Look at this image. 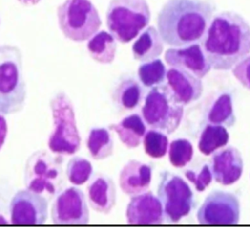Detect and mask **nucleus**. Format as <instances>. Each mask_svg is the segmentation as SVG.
I'll use <instances>...</instances> for the list:
<instances>
[{"instance_id":"nucleus-32","label":"nucleus","mask_w":250,"mask_h":227,"mask_svg":"<svg viewBox=\"0 0 250 227\" xmlns=\"http://www.w3.org/2000/svg\"><path fill=\"white\" fill-rule=\"evenodd\" d=\"M8 134V124L3 114L0 113V150L3 147Z\"/></svg>"},{"instance_id":"nucleus-19","label":"nucleus","mask_w":250,"mask_h":227,"mask_svg":"<svg viewBox=\"0 0 250 227\" xmlns=\"http://www.w3.org/2000/svg\"><path fill=\"white\" fill-rule=\"evenodd\" d=\"M163 40L154 26H147L138 36L132 46L135 60L148 62L158 58L163 52Z\"/></svg>"},{"instance_id":"nucleus-26","label":"nucleus","mask_w":250,"mask_h":227,"mask_svg":"<svg viewBox=\"0 0 250 227\" xmlns=\"http://www.w3.org/2000/svg\"><path fill=\"white\" fill-rule=\"evenodd\" d=\"M166 68L159 59L144 62L138 68V76L146 87H153L163 82L166 77Z\"/></svg>"},{"instance_id":"nucleus-15","label":"nucleus","mask_w":250,"mask_h":227,"mask_svg":"<svg viewBox=\"0 0 250 227\" xmlns=\"http://www.w3.org/2000/svg\"><path fill=\"white\" fill-rule=\"evenodd\" d=\"M210 170L216 182L225 186L235 183L243 172L241 154L231 146L218 151L212 157Z\"/></svg>"},{"instance_id":"nucleus-31","label":"nucleus","mask_w":250,"mask_h":227,"mask_svg":"<svg viewBox=\"0 0 250 227\" xmlns=\"http://www.w3.org/2000/svg\"><path fill=\"white\" fill-rule=\"evenodd\" d=\"M232 74L247 89H250V56H246L232 68Z\"/></svg>"},{"instance_id":"nucleus-23","label":"nucleus","mask_w":250,"mask_h":227,"mask_svg":"<svg viewBox=\"0 0 250 227\" xmlns=\"http://www.w3.org/2000/svg\"><path fill=\"white\" fill-rule=\"evenodd\" d=\"M86 146L94 159L103 160L112 155L114 141L107 128L94 127L88 133Z\"/></svg>"},{"instance_id":"nucleus-14","label":"nucleus","mask_w":250,"mask_h":227,"mask_svg":"<svg viewBox=\"0 0 250 227\" xmlns=\"http://www.w3.org/2000/svg\"><path fill=\"white\" fill-rule=\"evenodd\" d=\"M126 219L132 224L162 223L165 219L162 204L151 192L132 196L126 208Z\"/></svg>"},{"instance_id":"nucleus-30","label":"nucleus","mask_w":250,"mask_h":227,"mask_svg":"<svg viewBox=\"0 0 250 227\" xmlns=\"http://www.w3.org/2000/svg\"><path fill=\"white\" fill-rule=\"evenodd\" d=\"M185 175L187 179L194 185L195 190L198 192L204 191L212 181V173L207 164H204L198 171L191 169L187 170Z\"/></svg>"},{"instance_id":"nucleus-7","label":"nucleus","mask_w":250,"mask_h":227,"mask_svg":"<svg viewBox=\"0 0 250 227\" xmlns=\"http://www.w3.org/2000/svg\"><path fill=\"white\" fill-rule=\"evenodd\" d=\"M142 115L152 129L171 134L182 121L184 105L177 100L168 84H158L146 96Z\"/></svg>"},{"instance_id":"nucleus-5","label":"nucleus","mask_w":250,"mask_h":227,"mask_svg":"<svg viewBox=\"0 0 250 227\" xmlns=\"http://www.w3.org/2000/svg\"><path fill=\"white\" fill-rule=\"evenodd\" d=\"M54 129L48 138V148L58 155H73L78 152L81 138L75 113L69 97L59 92L50 101Z\"/></svg>"},{"instance_id":"nucleus-6","label":"nucleus","mask_w":250,"mask_h":227,"mask_svg":"<svg viewBox=\"0 0 250 227\" xmlns=\"http://www.w3.org/2000/svg\"><path fill=\"white\" fill-rule=\"evenodd\" d=\"M62 161V155H52L44 150L34 152L24 166L26 189L48 198L55 197L63 184Z\"/></svg>"},{"instance_id":"nucleus-16","label":"nucleus","mask_w":250,"mask_h":227,"mask_svg":"<svg viewBox=\"0 0 250 227\" xmlns=\"http://www.w3.org/2000/svg\"><path fill=\"white\" fill-rule=\"evenodd\" d=\"M166 78L168 86L182 105H188L201 97L202 81L192 72L179 68H171L166 72Z\"/></svg>"},{"instance_id":"nucleus-12","label":"nucleus","mask_w":250,"mask_h":227,"mask_svg":"<svg viewBox=\"0 0 250 227\" xmlns=\"http://www.w3.org/2000/svg\"><path fill=\"white\" fill-rule=\"evenodd\" d=\"M48 218V199L31 190L18 191L10 203L13 224H43Z\"/></svg>"},{"instance_id":"nucleus-3","label":"nucleus","mask_w":250,"mask_h":227,"mask_svg":"<svg viewBox=\"0 0 250 227\" xmlns=\"http://www.w3.org/2000/svg\"><path fill=\"white\" fill-rule=\"evenodd\" d=\"M26 84L23 77L22 55L16 46L0 47V113L12 114L25 105Z\"/></svg>"},{"instance_id":"nucleus-27","label":"nucleus","mask_w":250,"mask_h":227,"mask_svg":"<svg viewBox=\"0 0 250 227\" xmlns=\"http://www.w3.org/2000/svg\"><path fill=\"white\" fill-rule=\"evenodd\" d=\"M93 173L92 163L82 157L71 158L66 165V176L68 181L76 186L86 183Z\"/></svg>"},{"instance_id":"nucleus-4","label":"nucleus","mask_w":250,"mask_h":227,"mask_svg":"<svg viewBox=\"0 0 250 227\" xmlns=\"http://www.w3.org/2000/svg\"><path fill=\"white\" fill-rule=\"evenodd\" d=\"M150 21L146 0H110L106 10V25L114 38L128 43L145 29Z\"/></svg>"},{"instance_id":"nucleus-2","label":"nucleus","mask_w":250,"mask_h":227,"mask_svg":"<svg viewBox=\"0 0 250 227\" xmlns=\"http://www.w3.org/2000/svg\"><path fill=\"white\" fill-rule=\"evenodd\" d=\"M215 7L206 0H167L156 23L163 42L172 47L197 43L204 37Z\"/></svg>"},{"instance_id":"nucleus-11","label":"nucleus","mask_w":250,"mask_h":227,"mask_svg":"<svg viewBox=\"0 0 250 227\" xmlns=\"http://www.w3.org/2000/svg\"><path fill=\"white\" fill-rule=\"evenodd\" d=\"M51 216L54 223H88L89 208L82 190L77 187H67L60 192L53 203Z\"/></svg>"},{"instance_id":"nucleus-1","label":"nucleus","mask_w":250,"mask_h":227,"mask_svg":"<svg viewBox=\"0 0 250 227\" xmlns=\"http://www.w3.org/2000/svg\"><path fill=\"white\" fill-rule=\"evenodd\" d=\"M201 48L216 70H228L250 52V25L238 13L224 11L211 20Z\"/></svg>"},{"instance_id":"nucleus-29","label":"nucleus","mask_w":250,"mask_h":227,"mask_svg":"<svg viewBox=\"0 0 250 227\" xmlns=\"http://www.w3.org/2000/svg\"><path fill=\"white\" fill-rule=\"evenodd\" d=\"M193 148L187 139H176L169 146V160L174 167H184L192 159Z\"/></svg>"},{"instance_id":"nucleus-8","label":"nucleus","mask_w":250,"mask_h":227,"mask_svg":"<svg viewBox=\"0 0 250 227\" xmlns=\"http://www.w3.org/2000/svg\"><path fill=\"white\" fill-rule=\"evenodd\" d=\"M57 18L62 34L75 42L89 40L102 25L99 12L90 0H65L58 7Z\"/></svg>"},{"instance_id":"nucleus-20","label":"nucleus","mask_w":250,"mask_h":227,"mask_svg":"<svg viewBox=\"0 0 250 227\" xmlns=\"http://www.w3.org/2000/svg\"><path fill=\"white\" fill-rule=\"evenodd\" d=\"M108 129L115 131L119 140L131 149L140 146L146 130L143 118L138 114H130L119 122L110 124Z\"/></svg>"},{"instance_id":"nucleus-21","label":"nucleus","mask_w":250,"mask_h":227,"mask_svg":"<svg viewBox=\"0 0 250 227\" xmlns=\"http://www.w3.org/2000/svg\"><path fill=\"white\" fill-rule=\"evenodd\" d=\"M117 49L114 36L104 30L95 33L87 42V50L93 60L100 64H111Z\"/></svg>"},{"instance_id":"nucleus-18","label":"nucleus","mask_w":250,"mask_h":227,"mask_svg":"<svg viewBox=\"0 0 250 227\" xmlns=\"http://www.w3.org/2000/svg\"><path fill=\"white\" fill-rule=\"evenodd\" d=\"M151 176L152 168L150 164L132 159L123 166L119 173V186L126 195H139L149 188Z\"/></svg>"},{"instance_id":"nucleus-33","label":"nucleus","mask_w":250,"mask_h":227,"mask_svg":"<svg viewBox=\"0 0 250 227\" xmlns=\"http://www.w3.org/2000/svg\"><path fill=\"white\" fill-rule=\"evenodd\" d=\"M19 2H21L23 5L26 6H32V5H36L40 0H18Z\"/></svg>"},{"instance_id":"nucleus-25","label":"nucleus","mask_w":250,"mask_h":227,"mask_svg":"<svg viewBox=\"0 0 250 227\" xmlns=\"http://www.w3.org/2000/svg\"><path fill=\"white\" fill-rule=\"evenodd\" d=\"M207 120L209 123L220 124L227 127L234 123V114L231 96L229 93L221 94L212 104L208 111Z\"/></svg>"},{"instance_id":"nucleus-24","label":"nucleus","mask_w":250,"mask_h":227,"mask_svg":"<svg viewBox=\"0 0 250 227\" xmlns=\"http://www.w3.org/2000/svg\"><path fill=\"white\" fill-rule=\"evenodd\" d=\"M229 138V136L226 126L209 123L200 134L198 149L203 155L209 156L218 149L226 146Z\"/></svg>"},{"instance_id":"nucleus-10","label":"nucleus","mask_w":250,"mask_h":227,"mask_svg":"<svg viewBox=\"0 0 250 227\" xmlns=\"http://www.w3.org/2000/svg\"><path fill=\"white\" fill-rule=\"evenodd\" d=\"M240 218V203L229 192H211L197 211L201 224H236Z\"/></svg>"},{"instance_id":"nucleus-28","label":"nucleus","mask_w":250,"mask_h":227,"mask_svg":"<svg viewBox=\"0 0 250 227\" xmlns=\"http://www.w3.org/2000/svg\"><path fill=\"white\" fill-rule=\"evenodd\" d=\"M144 149L152 159L163 158L168 151V138L159 130L151 129L144 136Z\"/></svg>"},{"instance_id":"nucleus-22","label":"nucleus","mask_w":250,"mask_h":227,"mask_svg":"<svg viewBox=\"0 0 250 227\" xmlns=\"http://www.w3.org/2000/svg\"><path fill=\"white\" fill-rule=\"evenodd\" d=\"M144 90L140 83L133 77L122 78L113 91V100L116 106L123 111L136 109L142 99Z\"/></svg>"},{"instance_id":"nucleus-9","label":"nucleus","mask_w":250,"mask_h":227,"mask_svg":"<svg viewBox=\"0 0 250 227\" xmlns=\"http://www.w3.org/2000/svg\"><path fill=\"white\" fill-rule=\"evenodd\" d=\"M165 219L177 222L189 214L193 207V193L188 183L180 176L169 171L160 174L157 189Z\"/></svg>"},{"instance_id":"nucleus-17","label":"nucleus","mask_w":250,"mask_h":227,"mask_svg":"<svg viewBox=\"0 0 250 227\" xmlns=\"http://www.w3.org/2000/svg\"><path fill=\"white\" fill-rule=\"evenodd\" d=\"M91 207L103 214H108L116 203V186L113 180L104 174L96 173L87 186Z\"/></svg>"},{"instance_id":"nucleus-13","label":"nucleus","mask_w":250,"mask_h":227,"mask_svg":"<svg viewBox=\"0 0 250 227\" xmlns=\"http://www.w3.org/2000/svg\"><path fill=\"white\" fill-rule=\"evenodd\" d=\"M164 59L171 68L188 70L199 78L205 76L211 69L201 45L197 43L170 48L165 52Z\"/></svg>"}]
</instances>
